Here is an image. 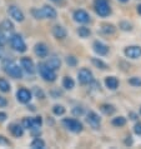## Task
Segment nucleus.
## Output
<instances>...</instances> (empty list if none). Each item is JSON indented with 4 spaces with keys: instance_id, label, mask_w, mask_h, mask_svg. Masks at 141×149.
<instances>
[{
    "instance_id": "1",
    "label": "nucleus",
    "mask_w": 141,
    "mask_h": 149,
    "mask_svg": "<svg viewBox=\"0 0 141 149\" xmlns=\"http://www.w3.org/2000/svg\"><path fill=\"white\" fill-rule=\"evenodd\" d=\"M4 70H5L10 77L15 78V79H20V78H23L21 68H19V65L15 64L14 61H6V63L4 64Z\"/></svg>"
},
{
    "instance_id": "2",
    "label": "nucleus",
    "mask_w": 141,
    "mask_h": 149,
    "mask_svg": "<svg viewBox=\"0 0 141 149\" xmlns=\"http://www.w3.org/2000/svg\"><path fill=\"white\" fill-rule=\"evenodd\" d=\"M10 45L14 50L19 52V53H24L26 50V45L24 43L23 38L19 34H14L10 36Z\"/></svg>"
},
{
    "instance_id": "3",
    "label": "nucleus",
    "mask_w": 141,
    "mask_h": 149,
    "mask_svg": "<svg viewBox=\"0 0 141 149\" xmlns=\"http://www.w3.org/2000/svg\"><path fill=\"white\" fill-rule=\"evenodd\" d=\"M39 73L41 78H44V80H46V81H54L56 79L55 70L50 69L46 64H39Z\"/></svg>"
},
{
    "instance_id": "4",
    "label": "nucleus",
    "mask_w": 141,
    "mask_h": 149,
    "mask_svg": "<svg viewBox=\"0 0 141 149\" xmlns=\"http://www.w3.org/2000/svg\"><path fill=\"white\" fill-rule=\"evenodd\" d=\"M95 10L100 16H106L110 14V5L106 0H95Z\"/></svg>"
},
{
    "instance_id": "5",
    "label": "nucleus",
    "mask_w": 141,
    "mask_h": 149,
    "mask_svg": "<svg viewBox=\"0 0 141 149\" xmlns=\"http://www.w3.org/2000/svg\"><path fill=\"white\" fill-rule=\"evenodd\" d=\"M63 124L68 128L70 132H74V133H79V132L82 130V124L76 120V119H64L63 120Z\"/></svg>"
},
{
    "instance_id": "6",
    "label": "nucleus",
    "mask_w": 141,
    "mask_h": 149,
    "mask_svg": "<svg viewBox=\"0 0 141 149\" xmlns=\"http://www.w3.org/2000/svg\"><path fill=\"white\" fill-rule=\"evenodd\" d=\"M77 77H79V81H80L81 84H90V83L93 81V73L86 68L80 69Z\"/></svg>"
},
{
    "instance_id": "7",
    "label": "nucleus",
    "mask_w": 141,
    "mask_h": 149,
    "mask_svg": "<svg viewBox=\"0 0 141 149\" xmlns=\"http://www.w3.org/2000/svg\"><path fill=\"white\" fill-rule=\"evenodd\" d=\"M8 13H9V15H10L14 20H16V22L20 23V22H23V20H24V14H23V11L20 10L18 6L10 5L9 9H8Z\"/></svg>"
},
{
    "instance_id": "8",
    "label": "nucleus",
    "mask_w": 141,
    "mask_h": 149,
    "mask_svg": "<svg viewBox=\"0 0 141 149\" xmlns=\"http://www.w3.org/2000/svg\"><path fill=\"white\" fill-rule=\"evenodd\" d=\"M125 55L130 59H138V58L141 56V48L140 47H127L125 49Z\"/></svg>"
},
{
    "instance_id": "9",
    "label": "nucleus",
    "mask_w": 141,
    "mask_h": 149,
    "mask_svg": "<svg viewBox=\"0 0 141 149\" xmlns=\"http://www.w3.org/2000/svg\"><path fill=\"white\" fill-rule=\"evenodd\" d=\"M16 98H18V100L20 103H29L31 99V93L29 92L28 89L21 88V89L18 90V93H16Z\"/></svg>"
},
{
    "instance_id": "10",
    "label": "nucleus",
    "mask_w": 141,
    "mask_h": 149,
    "mask_svg": "<svg viewBox=\"0 0 141 149\" xmlns=\"http://www.w3.org/2000/svg\"><path fill=\"white\" fill-rule=\"evenodd\" d=\"M20 63H21V67L25 69V72H28L29 74L35 73V65H34V63H32L31 59H29V58H21Z\"/></svg>"
},
{
    "instance_id": "11",
    "label": "nucleus",
    "mask_w": 141,
    "mask_h": 149,
    "mask_svg": "<svg viewBox=\"0 0 141 149\" xmlns=\"http://www.w3.org/2000/svg\"><path fill=\"white\" fill-rule=\"evenodd\" d=\"M34 52L39 58H46L48 54H49V49L44 43H38L36 44L35 48H34Z\"/></svg>"
},
{
    "instance_id": "12",
    "label": "nucleus",
    "mask_w": 141,
    "mask_h": 149,
    "mask_svg": "<svg viewBox=\"0 0 141 149\" xmlns=\"http://www.w3.org/2000/svg\"><path fill=\"white\" fill-rule=\"evenodd\" d=\"M74 19L76 20L77 23H88L90 20V15L86 13L85 10H76L75 13H74Z\"/></svg>"
},
{
    "instance_id": "13",
    "label": "nucleus",
    "mask_w": 141,
    "mask_h": 149,
    "mask_svg": "<svg viewBox=\"0 0 141 149\" xmlns=\"http://www.w3.org/2000/svg\"><path fill=\"white\" fill-rule=\"evenodd\" d=\"M86 120H88V123L93 128H95V129L100 127V118H99V115L96 113H94V111H90V113L88 114V118H86Z\"/></svg>"
},
{
    "instance_id": "14",
    "label": "nucleus",
    "mask_w": 141,
    "mask_h": 149,
    "mask_svg": "<svg viewBox=\"0 0 141 149\" xmlns=\"http://www.w3.org/2000/svg\"><path fill=\"white\" fill-rule=\"evenodd\" d=\"M41 15H43V18H46V19H55L56 10L49 5H45V6H43V9H41Z\"/></svg>"
},
{
    "instance_id": "15",
    "label": "nucleus",
    "mask_w": 141,
    "mask_h": 149,
    "mask_svg": "<svg viewBox=\"0 0 141 149\" xmlns=\"http://www.w3.org/2000/svg\"><path fill=\"white\" fill-rule=\"evenodd\" d=\"M94 50L99 55H106L107 53H109V47L100 43V41H95L94 43Z\"/></svg>"
},
{
    "instance_id": "16",
    "label": "nucleus",
    "mask_w": 141,
    "mask_h": 149,
    "mask_svg": "<svg viewBox=\"0 0 141 149\" xmlns=\"http://www.w3.org/2000/svg\"><path fill=\"white\" fill-rule=\"evenodd\" d=\"M45 64H46L50 69L56 70V69H59V68H60L61 61H60V59H59L57 56H51V58H49V60H48Z\"/></svg>"
},
{
    "instance_id": "17",
    "label": "nucleus",
    "mask_w": 141,
    "mask_h": 149,
    "mask_svg": "<svg viewBox=\"0 0 141 149\" xmlns=\"http://www.w3.org/2000/svg\"><path fill=\"white\" fill-rule=\"evenodd\" d=\"M53 34L57 39H64V38H66V30H65L63 26H60V25H55V26L53 28Z\"/></svg>"
},
{
    "instance_id": "18",
    "label": "nucleus",
    "mask_w": 141,
    "mask_h": 149,
    "mask_svg": "<svg viewBox=\"0 0 141 149\" xmlns=\"http://www.w3.org/2000/svg\"><path fill=\"white\" fill-rule=\"evenodd\" d=\"M10 132L14 136L19 138V136H21L24 134V128H23V125H19V124H13V125L10 127Z\"/></svg>"
},
{
    "instance_id": "19",
    "label": "nucleus",
    "mask_w": 141,
    "mask_h": 149,
    "mask_svg": "<svg viewBox=\"0 0 141 149\" xmlns=\"http://www.w3.org/2000/svg\"><path fill=\"white\" fill-rule=\"evenodd\" d=\"M105 85L107 86L109 89H116L119 86V80L116 79L115 77H109V78H106V80H105Z\"/></svg>"
},
{
    "instance_id": "20",
    "label": "nucleus",
    "mask_w": 141,
    "mask_h": 149,
    "mask_svg": "<svg viewBox=\"0 0 141 149\" xmlns=\"http://www.w3.org/2000/svg\"><path fill=\"white\" fill-rule=\"evenodd\" d=\"M63 85L65 89H73L74 86H75V81L73 80V78L70 77H65L64 80H63Z\"/></svg>"
},
{
    "instance_id": "21",
    "label": "nucleus",
    "mask_w": 141,
    "mask_h": 149,
    "mask_svg": "<svg viewBox=\"0 0 141 149\" xmlns=\"http://www.w3.org/2000/svg\"><path fill=\"white\" fill-rule=\"evenodd\" d=\"M10 90V84L8 83L5 79H3V78H0V92L3 93H8Z\"/></svg>"
},
{
    "instance_id": "22",
    "label": "nucleus",
    "mask_w": 141,
    "mask_h": 149,
    "mask_svg": "<svg viewBox=\"0 0 141 149\" xmlns=\"http://www.w3.org/2000/svg\"><path fill=\"white\" fill-rule=\"evenodd\" d=\"M31 148H35V149H43V148H45V143H44V140H41V139H39V138H36V139H34L31 142Z\"/></svg>"
},
{
    "instance_id": "23",
    "label": "nucleus",
    "mask_w": 141,
    "mask_h": 149,
    "mask_svg": "<svg viewBox=\"0 0 141 149\" xmlns=\"http://www.w3.org/2000/svg\"><path fill=\"white\" fill-rule=\"evenodd\" d=\"M77 34L81 36V38H88V36L91 34L90 29L89 28H85V26H81L77 29Z\"/></svg>"
},
{
    "instance_id": "24",
    "label": "nucleus",
    "mask_w": 141,
    "mask_h": 149,
    "mask_svg": "<svg viewBox=\"0 0 141 149\" xmlns=\"http://www.w3.org/2000/svg\"><path fill=\"white\" fill-rule=\"evenodd\" d=\"M91 61H93V64L95 65V67H97V68H100V69H102V70H105V69H107V65L104 63L102 60H100V59H97V58H93L91 59Z\"/></svg>"
},
{
    "instance_id": "25",
    "label": "nucleus",
    "mask_w": 141,
    "mask_h": 149,
    "mask_svg": "<svg viewBox=\"0 0 141 149\" xmlns=\"http://www.w3.org/2000/svg\"><path fill=\"white\" fill-rule=\"evenodd\" d=\"M126 124V119L124 117H118L113 119V125L115 127H124Z\"/></svg>"
},
{
    "instance_id": "26",
    "label": "nucleus",
    "mask_w": 141,
    "mask_h": 149,
    "mask_svg": "<svg viewBox=\"0 0 141 149\" xmlns=\"http://www.w3.org/2000/svg\"><path fill=\"white\" fill-rule=\"evenodd\" d=\"M114 110H115V108H114L113 105H110V104H104V105H101V111H102V113H105V114H107V115L113 114Z\"/></svg>"
},
{
    "instance_id": "27",
    "label": "nucleus",
    "mask_w": 141,
    "mask_h": 149,
    "mask_svg": "<svg viewBox=\"0 0 141 149\" xmlns=\"http://www.w3.org/2000/svg\"><path fill=\"white\" fill-rule=\"evenodd\" d=\"M1 28L4 29V30H6V31H11L14 29V25H13V23L11 22H9V20H5V22H3Z\"/></svg>"
},
{
    "instance_id": "28",
    "label": "nucleus",
    "mask_w": 141,
    "mask_h": 149,
    "mask_svg": "<svg viewBox=\"0 0 141 149\" xmlns=\"http://www.w3.org/2000/svg\"><path fill=\"white\" fill-rule=\"evenodd\" d=\"M102 31L105 33V34H113L115 31V28L113 25H110V24H104L102 25Z\"/></svg>"
},
{
    "instance_id": "29",
    "label": "nucleus",
    "mask_w": 141,
    "mask_h": 149,
    "mask_svg": "<svg viewBox=\"0 0 141 149\" xmlns=\"http://www.w3.org/2000/svg\"><path fill=\"white\" fill-rule=\"evenodd\" d=\"M53 111H54V114L55 115H63L65 113V108L63 105H55L53 108Z\"/></svg>"
},
{
    "instance_id": "30",
    "label": "nucleus",
    "mask_w": 141,
    "mask_h": 149,
    "mask_svg": "<svg viewBox=\"0 0 141 149\" xmlns=\"http://www.w3.org/2000/svg\"><path fill=\"white\" fill-rule=\"evenodd\" d=\"M31 123H32V128H40L43 120H41L40 117H35V118H31Z\"/></svg>"
},
{
    "instance_id": "31",
    "label": "nucleus",
    "mask_w": 141,
    "mask_h": 149,
    "mask_svg": "<svg viewBox=\"0 0 141 149\" xmlns=\"http://www.w3.org/2000/svg\"><path fill=\"white\" fill-rule=\"evenodd\" d=\"M129 83H130L131 85H134V86H141V78L134 77V78H131V79L129 80Z\"/></svg>"
},
{
    "instance_id": "32",
    "label": "nucleus",
    "mask_w": 141,
    "mask_h": 149,
    "mask_svg": "<svg viewBox=\"0 0 141 149\" xmlns=\"http://www.w3.org/2000/svg\"><path fill=\"white\" fill-rule=\"evenodd\" d=\"M23 128H28V129H31V128H32L31 118H24V119H23Z\"/></svg>"
},
{
    "instance_id": "33",
    "label": "nucleus",
    "mask_w": 141,
    "mask_h": 149,
    "mask_svg": "<svg viewBox=\"0 0 141 149\" xmlns=\"http://www.w3.org/2000/svg\"><path fill=\"white\" fill-rule=\"evenodd\" d=\"M5 44H6V36L3 33L1 29H0V47H4Z\"/></svg>"
},
{
    "instance_id": "34",
    "label": "nucleus",
    "mask_w": 141,
    "mask_h": 149,
    "mask_svg": "<svg viewBox=\"0 0 141 149\" xmlns=\"http://www.w3.org/2000/svg\"><path fill=\"white\" fill-rule=\"evenodd\" d=\"M66 63H68L69 65H71V67H75L76 65V59L74 56H68L66 58Z\"/></svg>"
},
{
    "instance_id": "35",
    "label": "nucleus",
    "mask_w": 141,
    "mask_h": 149,
    "mask_svg": "<svg viewBox=\"0 0 141 149\" xmlns=\"http://www.w3.org/2000/svg\"><path fill=\"white\" fill-rule=\"evenodd\" d=\"M120 28L122 29V30H131V25L129 23H126V22H122L121 24H120Z\"/></svg>"
},
{
    "instance_id": "36",
    "label": "nucleus",
    "mask_w": 141,
    "mask_h": 149,
    "mask_svg": "<svg viewBox=\"0 0 141 149\" xmlns=\"http://www.w3.org/2000/svg\"><path fill=\"white\" fill-rule=\"evenodd\" d=\"M0 146H10L9 140H6L4 136H0Z\"/></svg>"
},
{
    "instance_id": "37",
    "label": "nucleus",
    "mask_w": 141,
    "mask_h": 149,
    "mask_svg": "<svg viewBox=\"0 0 141 149\" xmlns=\"http://www.w3.org/2000/svg\"><path fill=\"white\" fill-rule=\"evenodd\" d=\"M6 104H8L6 99L3 98V97H0V108H4V107H6Z\"/></svg>"
},
{
    "instance_id": "38",
    "label": "nucleus",
    "mask_w": 141,
    "mask_h": 149,
    "mask_svg": "<svg viewBox=\"0 0 141 149\" xmlns=\"http://www.w3.org/2000/svg\"><path fill=\"white\" fill-rule=\"evenodd\" d=\"M135 133L141 135V123H139V124H136L135 125Z\"/></svg>"
},
{
    "instance_id": "39",
    "label": "nucleus",
    "mask_w": 141,
    "mask_h": 149,
    "mask_svg": "<svg viewBox=\"0 0 141 149\" xmlns=\"http://www.w3.org/2000/svg\"><path fill=\"white\" fill-rule=\"evenodd\" d=\"M6 119V114L3 113V111H0V122H4Z\"/></svg>"
},
{
    "instance_id": "40",
    "label": "nucleus",
    "mask_w": 141,
    "mask_h": 149,
    "mask_svg": "<svg viewBox=\"0 0 141 149\" xmlns=\"http://www.w3.org/2000/svg\"><path fill=\"white\" fill-rule=\"evenodd\" d=\"M73 111H74V114H76V115L79 114V115H80V114H82V108H79V109H74Z\"/></svg>"
},
{
    "instance_id": "41",
    "label": "nucleus",
    "mask_w": 141,
    "mask_h": 149,
    "mask_svg": "<svg viewBox=\"0 0 141 149\" xmlns=\"http://www.w3.org/2000/svg\"><path fill=\"white\" fill-rule=\"evenodd\" d=\"M35 93H36V95H40V98H43L44 97V94H43V92H41V90H38V89H35Z\"/></svg>"
},
{
    "instance_id": "42",
    "label": "nucleus",
    "mask_w": 141,
    "mask_h": 149,
    "mask_svg": "<svg viewBox=\"0 0 141 149\" xmlns=\"http://www.w3.org/2000/svg\"><path fill=\"white\" fill-rule=\"evenodd\" d=\"M138 11H139V14H140V15H141V5H140V6H139V8H138Z\"/></svg>"
},
{
    "instance_id": "43",
    "label": "nucleus",
    "mask_w": 141,
    "mask_h": 149,
    "mask_svg": "<svg viewBox=\"0 0 141 149\" xmlns=\"http://www.w3.org/2000/svg\"><path fill=\"white\" fill-rule=\"evenodd\" d=\"M119 1H121V3H126V1H129V0H119Z\"/></svg>"
},
{
    "instance_id": "44",
    "label": "nucleus",
    "mask_w": 141,
    "mask_h": 149,
    "mask_svg": "<svg viewBox=\"0 0 141 149\" xmlns=\"http://www.w3.org/2000/svg\"><path fill=\"white\" fill-rule=\"evenodd\" d=\"M54 1H59V0H54Z\"/></svg>"
},
{
    "instance_id": "45",
    "label": "nucleus",
    "mask_w": 141,
    "mask_h": 149,
    "mask_svg": "<svg viewBox=\"0 0 141 149\" xmlns=\"http://www.w3.org/2000/svg\"><path fill=\"white\" fill-rule=\"evenodd\" d=\"M140 111H141V110H140Z\"/></svg>"
}]
</instances>
